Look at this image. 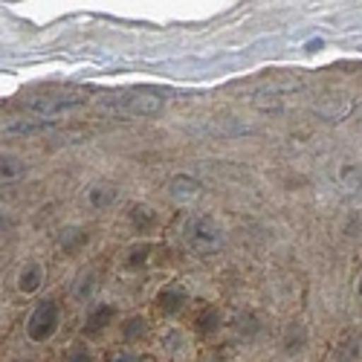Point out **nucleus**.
Returning <instances> with one entry per match:
<instances>
[{
  "mask_svg": "<svg viewBox=\"0 0 362 362\" xmlns=\"http://www.w3.org/2000/svg\"><path fill=\"white\" fill-rule=\"evenodd\" d=\"M26 174V160L15 151H4L0 154V183H15Z\"/></svg>",
  "mask_w": 362,
  "mask_h": 362,
  "instance_id": "1a4fd4ad",
  "label": "nucleus"
},
{
  "mask_svg": "<svg viewBox=\"0 0 362 362\" xmlns=\"http://www.w3.org/2000/svg\"><path fill=\"white\" fill-rule=\"evenodd\" d=\"M356 296L362 298V273H359V284H356Z\"/></svg>",
  "mask_w": 362,
  "mask_h": 362,
  "instance_id": "b1692460",
  "label": "nucleus"
},
{
  "mask_svg": "<svg viewBox=\"0 0 362 362\" xmlns=\"http://www.w3.org/2000/svg\"><path fill=\"white\" fill-rule=\"evenodd\" d=\"M165 105L163 90L154 87H131V90H116L107 93L99 107L107 116H119V119H131V116H157Z\"/></svg>",
  "mask_w": 362,
  "mask_h": 362,
  "instance_id": "f257e3e1",
  "label": "nucleus"
},
{
  "mask_svg": "<svg viewBox=\"0 0 362 362\" xmlns=\"http://www.w3.org/2000/svg\"><path fill=\"white\" fill-rule=\"evenodd\" d=\"M18 362H33V359H18Z\"/></svg>",
  "mask_w": 362,
  "mask_h": 362,
  "instance_id": "393cba45",
  "label": "nucleus"
},
{
  "mask_svg": "<svg viewBox=\"0 0 362 362\" xmlns=\"http://www.w3.org/2000/svg\"><path fill=\"white\" fill-rule=\"evenodd\" d=\"M171 194L177 200H197L203 194V186L197 183L194 177H186V174H180L171 180Z\"/></svg>",
  "mask_w": 362,
  "mask_h": 362,
  "instance_id": "f8f14e48",
  "label": "nucleus"
},
{
  "mask_svg": "<svg viewBox=\"0 0 362 362\" xmlns=\"http://www.w3.org/2000/svg\"><path fill=\"white\" fill-rule=\"evenodd\" d=\"M116 197H119V192H116V186H113V183H93V186H90V189L84 192L87 206H90V209H96V212H102V209L113 206V203H116Z\"/></svg>",
  "mask_w": 362,
  "mask_h": 362,
  "instance_id": "0eeeda50",
  "label": "nucleus"
},
{
  "mask_svg": "<svg viewBox=\"0 0 362 362\" xmlns=\"http://www.w3.org/2000/svg\"><path fill=\"white\" fill-rule=\"evenodd\" d=\"M151 258H154V247L151 244H136L125 255V269H142V267L151 264Z\"/></svg>",
  "mask_w": 362,
  "mask_h": 362,
  "instance_id": "2eb2a0df",
  "label": "nucleus"
},
{
  "mask_svg": "<svg viewBox=\"0 0 362 362\" xmlns=\"http://www.w3.org/2000/svg\"><path fill=\"white\" fill-rule=\"evenodd\" d=\"M90 293H93V276H84V279H78L76 298H90Z\"/></svg>",
  "mask_w": 362,
  "mask_h": 362,
  "instance_id": "412c9836",
  "label": "nucleus"
},
{
  "mask_svg": "<svg viewBox=\"0 0 362 362\" xmlns=\"http://www.w3.org/2000/svg\"><path fill=\"white\" fill-rule=\"evenodd\" d=\"M26 110H33L44 119H55L62 113H70L81 105H87V96L84 93H76V90H58V93H38V96H29L26 102Z\"/></svg>",
  "mask_w": 362,
  "mask_h": 362,
  "instance_id": "f03ea898",
  "label": "nucleus"
},
{
  "mask_svg": "<svg viewBox=\"0 0 362 362\" xmlns=\"http://www.w3.org/2000/svg\"><path fill=\"white\" fill-rule=\"evenodd\" d=\"M186 240L194 252H215L223 247V226L212 215H197L186 226Z\"/></svg>",
  "mask_w": 362,
  "mask_h": 362,
  "instance_id": "7ed1b4c3",
  "label": "nucleus"
},
{
  "mask_svg": "<svg viewBox=\"0 0 362 362\" xmlns=\"http://www.w3.org/2000/svg\"><path fill=\"white\" fill-rule=\"evenodd\" d=\"M339 186H342L348 194L362 192V171H359L356 165H342V168H339Z\"/></svg>",
  "mask_w": 362,
  "mask_h": 362,
  "instance_id": "f3484780",
  "label": "nucleus"
},
{
  "mask_svg": "<svg viewBox=\"0 0 362 362\" xmlns=\"http://www.w3.org/2000/svg\"><path fill=\"white\" fill-rule=\"evenodd\" d=\"M64 362H93V356H90V351L84 345H76V348H70V354L64 356Z\"/></svg>",
  "mask_w": 362,
  "mask_h": 362,
  "instance_id": "aec40b11",
  "label": "nucleus"
},
{
  "mask_svg": "<svg viewBox=\"0 0 362 362\" xmlns=\"http://www.w3.org/2000/svg\"><path fill=\"white\" fill-rule=\"evenodd\" d=\"M235 327H238V334L240 337H247V339H252L255 334H258V316L252 313V310H240L238 313V319H235Z\"/></svg>",
  "mask_w": 362,
  "mask_h": 362,
  "instance_id": "a211bd4d",
  "label": "nucleus"
},
{
  "mask_svg": "<svg viewBox=\"0 0 362 362\" xmlns=\"http://www.w3.org/2000/svg\"><path fill=\"white\" fill-rule=\"evenodd\" d=\"M194 327H197V334L200 337H212L215 330H221V313L218 308H203L194 319Z\"/></svg>",
  "mask_w": 362,
  "mask_h": 362,
  "instance_id": "4468645a",
  "label": "nucleus"
},
{
  "mask_svg": "<svg viewBox=\"0 0 362 362\" xmlns=\"http://www.w3.org/2000/svg\"><path fill=\"white\" fill-rule=\"evenodd\" d=\"M305 345H308V330L301 327V325H290L287 334H284V351L290 356H296V354L305 351Z\"/></svg>",
  "mask_w": 362,
  "mask_h": 362,
  "instance_id": "dca6fc26",
  "label": "nucleus"
},
{
  "mask_svg": "<svg viewBox=\"0 0 362 362\" xmlns=\"http://www.w3.org/2000/svg\"><path fill=\"white\" fill-rule=\"evenodd\" d=\"M186 305H189V290L180 284V281H171V284H165V287L157 293V308H160L165 316L183 313Z\"/></svg>",
  "mask_w": 362,
  "mask_h": 362,
  "instance_id": "39448f33",
  "label": "nucleus"
},
{
  "mask_svg": "<svg viewBox=\"0 0 362 362\" xmlns=\"http://www.w3.org/2000/svg\"><path fill=\"white\" fill-rule=\"evenodd\" d=\"M128 223H131L134 232L148 235L151 229L157 226V212H154L151 206H145V203H134V206H131V212H128Z\"/></svg>",
  "mask_w": 362,
  "mask_h": 362,
  "instance_id": "6e6552de",
  "label": "nucleus"
},
{
  "mask_svg": "<svg viewBox=\"0 0 362 362\" xmlns=\"http://www.w3.org/2000/svg\"><path fill=\"white\" fill-rule=\"evenodd\" d=\"M41 284H44V267H41L38 261H29V264H23L21 276H18V290L29 296V293H35Z\"/></svg>",
  "mask_w": 362,
  "mask_h": 362,
  "instance_id": "9b49d317",
  "label": "nucleus"
},
{
  "mask_svg": "<svg viewBox=\"0 0 362 362\" xmlns=\"http://www.w3.org/2000/svg\"><path fill=\"white\" fill-rule=\"evenodd\" d=\"M145 337V319L142 316H131L125 325H122V339L125 342H136Z\"/></svg>",
  "mask_w": 362,
  "mask_h": 362,
  "instance_id": "6ab92c4d",
  "label": "nucleus"
},
{
  "mask_svg": "<svg viewBox=\"0 0 362 362\" xmlns=\"http://www.w3.org/2000/svg\"><path fill=\"white\" fill-rule=\"evenodd\" d=\"M105 362H139V354H128V351H116V354H107Z\"/></svg>",
  "mask_w": 362,
  "mask_h": 362,
  "instance_id": "4be33fe9",
  "label": "nucleus"
},
{
  "mask_svg": "<svg viewBox=\"0 0 362 362\" xmlns=\"http://www.w3.org/2000/svg\"><path fill=\"white\" fill-rule=\"evenodd\" d=\"M113 319H116V308L113 305H96V308H90V313L84 319V334L87 337H99Z\"/></svg>",
  "mask_w": 362,
  "mask_h": 362,
  "instance_id": "423d86ee",
  "label": "nucleus"
},
{
  "mask_svg": "<svg viewBox=\"0 0 362 362\" xmlns=\"http://www.w3.org/2000/svg\"><path fill=\"white\" fill-rule=\"evenodd\" d=\"M362 359V339L356 334H348L337 345V362H359Z\"/></svg>",
  "mask_w": 362,
  "mask_h": 362,
  "instance_id": "ddd939ff",
  "label": "nucleus"
},
{
  "mask_svg": "<svg viewBox=\"0 0 362 362\" xmlns=\"http://www.w3.org/2000/svg\"><path fill=\"white\" fill-rule=\"evenodd\" d=\"M58 322H62V308H58V301L55 298H41L35 305V310L29 313L26 337L33 342H47L58 330Z\"/></svg>",
  "mask_w": 362,
  "mask_h": 362,
  "instance_id": "20e7f679",
  "label": "nucleus"
},
{
  "mask_svg": "<svg viewBox=\"0 0 362 362\" xmlns=\"http://www.w3.org/2000/svg\"><path fill=\"white\" fill-rule=\"evenodd\" d=\"M15 229V221H12V215L9 212H4V209H0V238L4 235H9Z\"/></svg>",
  "mask_w": 362,
  "mask_h": 362,
  "instance_id": "5701e85b",
  "label": "nucleus"
},
{
  "mask_svg": "<svg viewBox=\"0 0 362 362\" xmlns=\"http://www.w3.org/2000/svg\"><path fill=\"white\" fill-rule=\"evenodd\" d=\"M87 232L81 226H64L62 232H58V250L67 252V255H76L78 250L87 247Z\"/></svg>",
  "mask_w": 362,
  "mask_h": 362,
  "instance_id": "9d476101",
  "label": "nucleus"
}]
</instances>
